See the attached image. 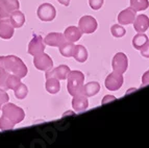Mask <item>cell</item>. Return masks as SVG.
Instances as JSON below:
<instances>
[{
  "label": "cell",
  "instance_id": "cell-1",
  "mask_svg": "<svg viewBox=\"0 0 149 148\" xmlns=\"http://www.w3.org/2000/svg\"><path fill=\"white\" fill-rule=\"evenodd\" d=\"M2 116L0 117V129L1 131H10L15 127L16 124L24 120L25 113L21 108L14 103L6 102L1 108Z\"/></svg>",
  "mask_w": 149,
  "mask_h": 148
},
{
  "label": "cell",
  "instance_id": "cell-2",
  "mask_svg": "<svg viewBox=\"0 0 149 148\" xmlns=\"http://www.w3.org/2000/svg\"><path fill=\"white\" fill-rule=\"evenodd\" d=\"M0 71H6L17 75L19 78H23L27 75V67L23 61L15 55L0 57Z\"/></svg>",
  "mask_w": 149,
  "mask_h": 148
},
{
  "label": "cell",
  "instance_id": "cell-3",
  "mask_svg": "<svg viewBox=\"0 0 149 148\" xmlns=\"http://www.w3.org/2000/svg\"><path fill=\"white\" fill-rule=\"evenodd\" d=\"M85 82V75L78 70H74L69 73L67 77V90L71 96L81 94L82 86Z\"/></svg>",
  "mask_w": 149,
  "mask_h": 148
},
{
  "label": "cell",
  "instance_id": "cell-4",
  "mask_svg": "<svg viewBox=\"0 0 149 148\" xmlns=\"http://www.w3.org/2000/svg\"><path fill=\"white\" fill-rule=\"evenodd\" d=\"M38 17L43 22H50L56 16V10L50 3H43L41 4L37 10Z\"/></svg>",
  "mask_w": 149,
  "mask_h": 148
},
{
  "label": "cell",
  "instance_id": "cell-5",
  "mask_svg": "<svg viewBox=\"0 0 149 148\" xmlns=\"http://www.w3.org/2000/svg\"><path fill=\"white\" fill-rule=\"evenodd\" d=\"M20 3L18 0H1L0 1V19L10 18V14L19 10Z\"/></svg>",
  "mask_w": 149,
  "mask_h": 148
},
{
  "label": "cell",
  "instance_id": "cell-6",
  "mask_svg": "<svg viewBox=\"0 0 149 148\" xmlns=\"http://www.w3.org/2000/svg\"><path fill=\"white\" fill-rule=\"evenodd\" d=\"M97 21L92 16H84L79 19L78 28L81 30L82 34H93L97 29Z\"/></svg>",
  "mask_w": 149,
  "mask_h": 148
},
{
  "label": "cell",
  "instance_id": "cell-7",
  "mask_svg": "<svg viewBox=\"0 0 149 148\" xmlns=\"http://www.w3.org/2000/svg\"><path fill=\"white\" fill-rule=\"evenodd\" d=\"M33 65L38 70L47 71L53 67V61L48 54L42 52L40 54L33 57Z\"/></svg>",
  "mask_w": 149,
  "mask_h": 148
},
{
  "label": "cell",
  "instance_id": "cell-8",
  "mask_svg": "<svg viewBox=\"0 0 149 148\" xmlns=\"http://www.w3.org/2000/svg\"><path fill=\"white\" fill-rule=\"evenodd\" d=\"M112 67L113 70L115 72H118V73L123 74L124 72H126L127 67H128V59H127L126 54H124L123 52L116 53L114 59H113Z\"/></svg>",
  "mask_w": 149,
  "mask_h": 148
},
{
  "label": "cell",
  "instance_id": "cell-9",
  "mask_svg": "<svg viewBox=\"0 0 149 148\" xmlns=\"http://www.w3.org/2000/svg\"><path fill=\"white\" fill-rule=\"evenodd\" d=\"M104 84L107 90H109V91H117L123 84V76H122L121 73L114 71L107 75Z\"/></svg>",
  "mask_w": 149,
  "mask_h": 148
},
{
  "label": "cell",
  "instance_id": "cell-10",
  "mask_svg": "<svg viewBox=\"0 0 149 148\" xmlns=\"http://www.w3.org/2000/svg\"><path fill=\"white\" fill-rule=\"evenodd\" d=\"M45 50V43L41 36L36 35L28 44V53L33 57L40 54Z\"/></svg>",
  "mask_w": 149,
  "mask_h": 148
},
{
  "label": "cell",
  "instance_id": "cell-11",
  "mask_svg": "<svg viewBox=\"0 0 149 148\" xmlns=\"http://www.w3.org/2000/svg\"><path fill=\"white\" fill-rule=\"evenodd\" d=\"M14 26L10 18L0 19V38L3 40H10L14 36Z\"/></svg>",
  "mask_w": 149,
  "mask_h": 148
},
{
  "label": "cell",
  "instance_id": "cell-12",
  "mask_svg": "<svg viewBox=\"0 0 149 148\" xmlns=\"http://www.w3.org/2000/svg\"><path fill=\"white\" fill-rule=\"evenodd\" d=\"M71 72L70 68L66 65H60L57 66L54 69H49L46 71V74L45 76H49V75H52V76H55L58 80H63V79H67L68 75Z\"/></svg>",
  "mask_w": 149,
  "mask_h": 148
},
{
  "label": "cell",
  "instance_id": "cell-13",
  "mask_svg": "<svg viewBox=\"0 0 149 148\" xmlns=\"http://www.w3.org/2000/svg\"><path fill=\"white\" fill-rule=\"evenodd\" d=\"M136 14L137 12L132 8H127L120 12L118 15V23L121 25H128L134 23V19H136Z\"/></svg>",
  "mask_w": 149,
  "mask_h": 148
},
{
  "label": "cell",
  "instance_id": "cell-14",
  "mask_svg": "<svg viewBox=\"0 0 149 148\" xmlns=\"http://www.w3.org/2000/svg\"><path fill=\"white\" fill-rule=\"evenodd\" d=\"M65 42H66L65 36L61 32H50L44 39V43L48 46L60 47Z\"/></svg>",
  "mask_w": 149,
  "mask_h": 148
},
{
  "label": "cell",
  "instance_id": "cell-15",
  "mask_svg": "<svg viewBox=\"0 0 149 148\" xmlns=\"http://www.w3.org/2000/svg\"><path fill=\"white\" fill-rule=\"evenodd\" d=\"M89 106V101H88V97L79 94L76 96H73L72 99V108L75 112L77 113H81V112L86 111Z\"/></svg>",
  "mask_w": 149,
  "mask_h": 148
},
{
  "label": "cell",
  "instance_id": "cell-16",
  "mask_svg": "<svg viewBox=\"0 0 149 148\" xmlns=\"http://www.w3.org/2000/svg\"><path fill=\"white\" fill-rule=\"evenodd\" d=\"M64 36H65L66 41L74 43L81 38L82 32H81V30L78 27H76V26H69V27H67L65 29Z\"/></svg>",
  "mask_w": 149,
  "mask_h": 148
},
{
  "label": "cell",
  "instance_id": "cell-17",
  "mask_svg": "<svg viewBox=\"0 0 149 148\" xmlns=\"http://www.w3.org/2000/svg\"><path fill=\"white\" fill-rule=\"evenodd\" d=\"M134 30L138 32H145L149 28V18L146 15H139L134 21Z\"/></svg>",
  "mask_w": 149,
  "mask_h": 148
},
{
  "label": "cell",
  "instance_id": "cell-18",
  "mask_svg": "<svg viewBox=\"0 0 149 148\" xmlns=\"http://www.w3.org/2000/svg\"><path fill=\"white\" fill-rule=\"evenodd\" d=\"M45 77H46V84H45V88H46L48 93H50V94L58 93L61 90L60 80L55 76H52V75L45 76Z\"/></svg>",
  "mask_w": 149,
  "mask_h": 148
},
{
  "label": "cell",
  "instance_id": "cell-19",
  "mask_svg": "<svg viewBox=\"0 0 149 148\" xmlns=\"http://www.w3.org/2000/svg\"><path fill=\"white\" fill-rule=\"evenodd\" d=\"M100 91V84L97 82H90L82 86L81 94L87 97H93L95 96L98 92Z\"/></svg>",
  "mask_w": 149,
  "mask_h": 148
},
{
  "label": "cell",
  "instance_id": "cell-20",
  "mask_svg": "<svg viewBox=\"0 0 149 148\" xmlns=\"http://www.w3.org/2000/svg\"><path fill=\"white\" fill-rule=\"evenodd\" d=\"M10 20L12 22L13 26L15 28H20L24 25L25 22V16L22 12H20L19 10L13 12L10 16Z\"/></svg>",
  "mask_w": 149,
  "mask_h": 148
},
{
  "label": "cell",
  "instance_id": "cell-21",
  "mask_svg": "<svg viewBox=\"0 0 149 148\" xmlns=\"http://www.w3.org/2000/svg\"><path fill=\"white\" fill-rule=\"evenodd\" d=\"M73 57L78 63H85L88 59L87 48L85 46H82V45H76L74 52H73Z\"/></svg>",
  "mask_w": 149,
  "mask_h": 148
},
{
  "label": "cell",
  "instance_id": "cell-22",
  "mask_svg": "<svg viewBox=\"0 0 149 148\" xmlns=\"http://www.w3.org/2000/svg\"><path fill=\"white\" fill-rule=\"evenodd\" d=\"M147 43H149V39L144 32H139L132 39V45L138 50H141Z\"/></svg>",
  "mask_w": 149,
  "mask_h": 148
},
{
  "label": "cell",
  "instance_id": "cell-23",
  "mask_svg": "<svg viewBox=\"0 0 149 148\" xmlns=\"http://www.w3.org/2000/svg\"><path fill=\"white\" fill-rule=\"evenodd\" d=\"M58 49H60L61 54L65 57H73V52H74L75 49V45L73 44L72 42H68L66 41L65 43H63L60 47H58Z\"/></svg>",
  "mask_w": 149,
  "mask_h": 148
},
{
  "label": "cell",
  "instance_id": "cell-24",
  "mask_svg": "<svg viewBox=\"0 0 149 148\" xmlns=\"http://www.w3.org/2000/svg\"><path fill=\"white\" fill-rule=\"evenodd\" d=\"M149 6L148 0H130V8H134L136 12H142L147 10Z\"/></svg>",
  "mask_w": 149,
  "mask_h": 148
},
{
  "label": "cell",
  "instance_id": "cell-25",
  "mask_svg": "<svg viewBox=\"0 0 149 148\" xmlns=\"http://www.w3.org/2000/svg\"><path fill=\"white\" fill-rule=\"evenodd\" d=\"M14 92H15V96L17 97L18 99H24L25 97L27 96L28 88L26 87V84H24L23 82H20V84L14 89Z\"/></svg>",
  "mask_w": 149,
  "mask_h": 148
},
{
  "label": "cell",
  "instance_id": "cell-26",
  "mask_svg": "<svg viewBox=\"0 0 149 148\" xmlns=\"http://www.w3.org/2000/svg\"><path fill=\"white\" fill-rule=\"evenodd\" d=\"M21 78L15 75V74L10 73L8 76V79H6V87H8V90H14L18 84H20Z\"/></svg>",
  "mask_w": 149,
  "mask_h": 148
},
{
  "label": "cell",
  "instance_id": "cell-27",
  "mask_svg": "<svg viewBox=\"0 0 149 148\" xmlns=\"http://www.w3.org/2000/svg\"><path fill=\"white\" fill-rule=\"evenodd\" d=\"M111 32H112V35L114 36L115 38H122L125 35L126 30H125V28L123 27L122 25L115 24L111 27Z\"/></svg>",
  "mask_w": 149,
  "mask_h": 148
},
{
  "label": "cell",
  "instance_id": "cell-28",
  "mask_svg": "<svg viewBox=\"0 0 149 148\" xmlns=\"http://www.w3.org/2000/svg\"><path fill=\"white\" fill-rule=\"evenodd\" d=\"M8 72L6 71H0V90L6 91L8 87H6V79L8 76Z\"/></svg>",
  "mask_w": 149,
  "mask_h": 148
},
{
  "label": "cell",
  "instance_id": "cell-29",
  "mask_svg": "<svg viewBox=\"0 0 149 148\" xmlns=\"http://www.w3.org/2000/svg\"><path fill=\"white\" fill-rule=\"evenodd\" d=\"M89 4L91 8L97 10L101 8V6L103 5V0H89Z\"/></svg>",
  "mask_w": 149,
  "mask_h": 148
},
{
  "label": "cell",
  "instance_id": "cell-30",
  "mask_svg": "<svg viewBox=\"0 0 149 148\" xmlns=\"http://www.w3.org/2000/svg\"><path fill=\"white\" fill-rule=\"evenodd\" d=\"M8 99H10L8 94L5 91H3V90H0V110L3 106V104L8 102Z\"/></svg>",
  "mask_w": 149,
  "mask_h": 148
},
{
  "label": "cell",
  "instance_id": "cell-31",
  "mask_svg": "<svg viewBox=\"0 0 149 148\" xmlns=\"http://www.w3.org/2000/svg\"><path fill=\"white\" fill-rule=\"evenodd\" d=\"M149 84V70L147 72H145L144 75L142 76V84L141 87L143 88V87H146Z\"/></svg>",
  "mask_w": 149,
  "mask_h": 148
},
{
  "label": "cell",
  "instance_id": "cell-32",
  "mask_svg": "<svg viewBox=\"0 0 149 148\" xmlns=\"http://www.w3.org/2000/svg\"><path fill=\"white\" fill-rule=\"evenodd\" d=\"M141 55L144 57H147V59H149V43H147L146 45H145L143 48H142L141 50Z\"/></svg>",
  "mask_w": 149,
  "mask_h": 148
},
{
  "label": "cell",
  "instance_id": "cell-33",
  "mask_svg": "<svg viewBox=\"0 0 149 148\" xmlns=\"http://www.w3.org/2000/svg\"><path fill=\"white\" fill-rule=\"evenodd\" d=\"M115 97L112 96V95H107V96L103 98V100H102V104H105L107 101H113V100H115Z\"/></svg>",
  "mask_w": 149,
  "mask_h": 148
},
{
  "label": "cell",
  "instance_id": "cell-34",
  "mask_svg": "<svg viewBox=\"0 0 149 148\" xmlns=\"http://www.w3.org/2000/svg\"><path fill=\"white\" fill-rule=\"evenodd\" d=\"M57 1H58L61 4L65 5V6H68V5L70 4V0H57Z\"/></svg>",
  "mask_w": 149,
  "mask_h": 148
},
{
  "label": "cell",
  "instance_id": "cell-35",
  "mask_svg": "<svg viewBox=\"0 0 149 148\" xmlns=\"http://www.w3.org/2000/svg\"><path fill=\"white\" fill-rule=\"evenodd\" d=\"M0 1H1V0H0Z\"/></svg>",
  "mask_w": 149,
  "mask_h": 148
}]
</instances>
